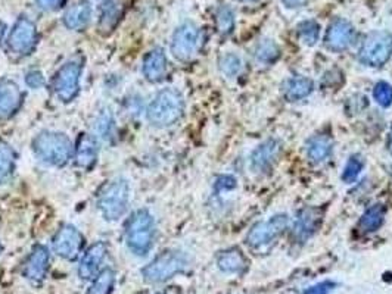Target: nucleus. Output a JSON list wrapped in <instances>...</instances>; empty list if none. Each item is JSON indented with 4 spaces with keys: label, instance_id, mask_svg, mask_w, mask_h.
<instances>
[{
    "label": "nucleus",
    "instance_id": "nucleus-1",
    "mask_svg": "<svg viewBox=\"0 0 392 294\" xmlns=\"http://www.w3.org/2000/svg\"><path fill=\"white\" fill-rule=\"evenodd\" d=\"M184 112V99L176 88H164L149 103L147 116L151 125L165 128L176 124Z\"/></svg>",
    "mask_w": 392,
    "mask_h": 294
},
{
    "label": "nucleus",
    "instance_id": "nucleus-2",
    "mask_svg": "<svg viewBox=\"0 0 392 294\" xmlns=\"http://www.w3.org/2000/svg\"><path fill=\"white\" fill-rule=\"evenodd\" d=\"M33 152L43 164L62 167L71 159L74 147L64 132L41 131L33 140Z\"/></svg>",
    "mask_w": 392,
    "mask_h": 294
},
{
    "label": "nucleus",
    "instance_id": "nucleus-3",
    "mask_svg": "<svg viewBox=\"0 0 392 294\" xmlns=\"http://www.w3.org/2000/svg\"><path fill=\"white\" fill-rule=\"evenodd\" d=\"M155 220L147 211H136L126 225V243L136 256H147L155 243Z\"/></svg>",
    "mask_w": 392,
    "mask_h": 294
},
{
    "label": "nucleus",
    "instance_id": "nucleus-4",
    "mask_svg": "<svg viewBox=\"0 0 392 294\" xmlns=\"http://www.w3.org/2000/svg\"><path fill=\"white\" fill-rule=\"evenodd\" d=\"M189 268V258L180 250H167L158 255L149 265L143 268V279L149 284H161L168 281Z\"/></svg>",
    "mask_w": 392,
    "mask_h": 294
},
{
    "label": "nucleus",
    "instance_id": "nucleus-5",
    "mask_svg": "<svg viewBox=\"0 0 392 294\" xmlns=\"http://www.w3.org/2000/svg\"><path fill=\"white\" fill-rule=\"evenodd\" d=\"M130 184L126 178H115L109 181L97 197L99 211L107 220L120 219L128 206Z\"/></svg>",
    "mask_w": 392,
    "mask_h": 294
},
{
    "label": "nucleus",
    "instance_id": "nucleus-6",
    "mask_svg": "<svg viewBox=\"0 0 392 294\" xmlns=\"http://www.w3.org/2000/svg\"><path fill=\"white\" fill-rule=\"evenodd\" d=\"M392 56V33L376 29L363 40L358 50V61L370 68L384 66Z\"/></svg>",
    "mask_w": 392,
    "mask_h": 294
},
{
    "label": "nucleus",
    "instance_id": "nucleus-7",
    "mask_svg": "<svg viewBox=\"0 0 392 294\" xmlns=\"http://www.w3.org/2000/svg\"><path fill=\"white\" fill-rule=\"evenodd\" d=\"M288 225L289 218L285 214H278L267 220H261L246 234V244L254 250L264 248L278 240L285 230H288Z\"/></svg>",
    "mask_w": 392,
    "mask_h": 294
},
{
    "label": "nucleus",
    "instance_id": "nucleus-8",
    "mask_svg": "<svg viewBox=\"0 0 392 294\" xmlns=\"http://www.w3.org/2000/svg\"><path fill=\"white\" fill-rule=\"evenodd\" d=\"M202 34L194 22L182 24L173 34L171 53L177 61L187 62L196 56L201 49Z\"/></svg>",
    "mask_w": 392,
    "mask_h": 294
},
{
    "label": "nucleus",
    "instance_id": "nucleus-9",
    "mask_svg": "<svg viewBox=\"0 0 392 294\" xmlns=\"http://www.w3.org/2000/svg\"><path fill=\"white\" fill-rule=\"evenodd\" d=\"M81 72L83 65L77 59L68 61L60 68L53 78V92L58 99L62 102H71L77 97L80 92Z\"/></svg>",
    "mask_w": 392,
    "mask_h": 294
},
{
    "label": "nucleus",
    "instance_id": "nucleus-10",
    "mask_svg": "<svg viewBox=\"0 0 392 294\" xmlns=\"http://www.w3.org/2000/svg\"><path fill=\"white\" fill-rule=\"evenodd\" d=\"M37 44V28L33 21L22 17L11 29L8 37V48L12 53L25 56L30 55Z\"/></svg>",
    "mask_w": 392,
    "mask_h": 294
},
{
    "label": "nucleus",
    "instance_id": "nucleus-11",
    "mask_svg": "<svg viewBox=\"0 0 392 294\" xmlns=\"http://www.w3.org/2000/svg\"><path fill=\"white\" fill-rule=\"evenodd\" d=\"M356 41V28L354 25L344 18L333 20L325 36V44L330 52L341 53L350 49Z\"/></svg>",
    "mask_w": 392,
    "mask_h": 294
},
{
    "label": "nucleus",
    "instance_id": "nucleus-12",
    "mask_svg": "<svg viewBox=\"0 0 392 294\" xmlns=\"http://www.w3.org/2000/svg\"><path fill=\"white\" fill-rule=\"evenodd\" d=\"M84 244L81 232L74 225H64L53 237V250L65 260H76Z\"/></svg>",
    "mask_w": 392,
    "mask_h": 294
},
{
    "label": "nucleus",
    "instance_id": "nucleus-13",
    "mask_svg": "<svg viewBox=\"0 0 392 294\" xmlns=\"http://www.w3.org/2000/svg\"><path fill=\"white\" fill-rule=\"evenodd\" d=\"M282 153V144L279 140L269 139L261 143L250 156V167L257 174H266L271 171Z\"/></svg>",
    "mask_w": 392,
    "mask_h": 294
},
{
    "label": "nucleus",
    "instance_id": "nucleus-14",
    "mask_svg": "<svg viewBox=\"0 0 392 294\" xmlns=\"http://www.w3.org/2000/svg\"><path fill=\"white\" fill-rule=\"evenodd\" d=\"M50 262V253L46 246L37 244L33 247L32 253L28 255L22 263V276L32 283H40L45 279Z\"/></svg>",
    "mask_w": 392,
    "mask_h": 294
},
{
    "label": "nucleus",
    "instance_id": "nucleus-15",
    "mask_svg": "<svg viewBox=\"0 0 392 294\" xmlns=\"http://www.w3.org/2000/svg\"><path fill=\"white\" fill-rule=\"evenodd\" d=\"M107 253L108 246L105 241H96L93 246H90L80 260L79 276L81 279H95L99 275L100 268H102L104 260L107 259Z\"/></svg>",
    "mask_w": 392,
    "mask_h": 294
},
{
    "label": "nucleus",
    "instance_id": "nucleus-16",
    "mask_svg": "<svg viewBox=\"0 0 392 294\" xmlns=\"http://www.w3.org/2000/svg\"><path fill=\"white\" fill-rule=\"evenodd\" d=\"M22 92L17 83L0 78V118H9L22 105Z\"/></svg>",
    "mask_w": 392,
    "mask_h": 294
},
{
    "label": "nucleus",
    "instance_id": "nucleus-17",
    "mask_svg": "<svg viewBox=\"0 0 392 294\" xmlns=\"http://www.w3.org/2000/svg\"><path fill=\"white\" fill-rule=\"evenodd\" d=\"M167 68H168V62L163 49L155 48L149 50L147 56L143 57V64H142L143 77L151 83L161 81L165 77Z\"/></svg>",
    "mask_w": 392,
    "mask_h": 294
},
{
    "label": "nucleus",
    "instance_id": "nucleus-18",
    "mask_svg": "<svg viewBox=\"0 0 392 294\" xmlns=\"http://www.w3.org/2000/svg\"><path fill=\"white\" fill-rule=\"evenodd\" d=\"M320 225V215L316 209L306 208L297 214L294 223V237L297 241H307Z\"/></svg>",
    "mask_w": 392,
    "mask_h": 294
},
{
    "label": "nucleus",
    "instance_id": "nucleus-19",
    "mask_svg": "<svg viewBox=\"0 0 392 294\" xmlns=\"http://www.w3.org/2000/svg\"><path fill=\"white\" fill-rule=\"evenodd\" d=\"M92 20V6L87 0H79L74 5H71L65 15H64V24L67 28L80 31L89 25Z\"/></svg>",
    "mask_w": 392,
    "mask_h": 294
},
{
    "label": "nucleus",
    "instance_id": "nucleus-20",
    "mask_svg": "<svg viewBox=\"0 0 392 294\" xmlns=\"http://www.w3.org/2000/svg\"><path fill=\"white\" fill-rule=\"evenodd\" d=\"M217 267L224 274H243L248 270V260L238 247H231L217 256Z\"/></svg>",
    "mask_w": 392,
    "mask_h": 294
},
{
    "label": "nucleus",
    "instance_id": "nucleus-21",
    "mask_svg": "<svg viewBox=\"0 0 392 294\" xmlns=\"http://www.w3.org/2000/svg\"><path fill=\"white\" fill-rule=\"evenodd\" d=\"M99 144L96 137L83 134L76 147V164L83 169H90L97 159Z\"/></svg>",
    "mask_w": 392,
    "mask_h": 294
},
{
    "label": "nucleus",
    "instance_id": "nucleus-22",
    "mask_svg": "<svg viewBox=\"0 0 392 294\" xmlns=\"http://www.w3.org/2000/svg\"><path fill=\"white\" fill-rule=\"evenodd\" d=\"M306 153L313 164H323L333 153V141L329 136L316 134L309 139L306 144Z\"/></svg>",
    "mask_w": 392,
    "mask_h": 294
},
{
    "label": "nucleus",
    "instance_id": "nucleus-23",
    "mask_svg": "<svg viewBox=\"0 0 392 294\" xmlns=\"http://www.w3.org/2000/svg\"><path fill=\"white\" fill-rule=\"evenodd\" d=\"M314 90L313 80L307 77H290L283 83L282 92L288 102H298L309 97Z\"/></svg>",
    "mask_w": 392,
    "mask_h": 294
},
{
    "label": "nucleus",
    "instance_id": "nucleus-24",
    "mask_svg": "<svg viewBox=\"0 0 392 294\" xmlns=\"http://www.w3.org/2000/svg\"><path fill=\"white\" fill-rule=\"evenodd\" d=\"M123 15V5L119 0H107L100 8L99 17V31L102 34H109L117 27Z\"/></svg>",
    "mask_w": 392,
    "mask_h": 294
},
{
    "label": "nucleus",
    "instance_id": "nucleus-25",
    "mask_svg": "<svg viewBox=\"0 0 392 294\" xmlns=\"http://www.w3.org/2000/svg\"><path fill=\"white\" fill-rule=\"evenodd\" d=\"M385 215H386L385 206L381 203H376V204L370 206V208L366 209V212L361 215L358 228L363 232H374L384 225Z\"/></svg>",
    "mask_w": 392,
    "mask_h": 294
},
{
    "label": "nucleus",
    "instance_id": "nucleus-26",
    "mask_svg": "<svg viewBox=\"0 0 392 294\" xmlns=\"http://www.w3.org/2000/svg\"><path fill=\"white\" fill-rule=\"evenodd\" d=\"M17 155L12 146L0 139V187L5 186L13 174Z\"/></svg>",
    "mask_w": 392,
    "mask_h": 294
},
{
    "label": "nucleus",
    "instance_id": "nucleus-27",
    "mask_svg": "<svg viewBox=\"0 0 392 294\" xmlns=\"http://www.w3.org/2000/svg\"><path fill=\"white\" fill-rule=\"evenodd\" d=\"M281 48L279 44L271 38H264L261 40L257 48L254 50V56L257 59V62L261 65H273L278 62V59L281 57Z\"/></svg>",
    "mask_w": 392,
    "mask_h": 294
},
{
    "label": "nucleus",
    "instance_id": "nucleus-28",
    "mask_svg": "<svg viewBox=\"0 0 392 294\" xmlns=\"http://www.w3.org/2000/svg\"><path fill=\"white\" fill-rule=\"evenodd\" d=\"M115 286V272L109 268H105L99 272V275L92 279L90 287L87 288L86 294H111Z\"/></svg>",
    "mask_w": 392,
    "mask_h": 294
},
{
    "label": "nucleus",
    "instance_id": "nucleus-29",
    "mask_svg": "<svg viewBox=\"0 0 392 294\" xmlns=\"http://www.w3.org/2000/svg\"><path fill=\"white\" fill-rule=\"evenodd\" d=\"M365 165H366V160L365 158H363L361 155H351L350 159L346 160V164L344 167V171H342V175H341V178L344 183L346 184H353L357 181V178L360 176L361 171L365 169Z\"/></svg>",
    "mask_w": 392,
    "mask_h": 294
},
{
    "label": "nucleus",
    "instance_id": "nucleus-30",
    "mask_svg": "<svg viewBox=\"0 0 392 294\" xmlns=\"http://www.w3.org/2000/svg\"><path fill=\"white\" fill-rule=\"evenodd\" d=\"M297 33L298 37L304 41V44H307V46H314V44L318 41V38H320V25L313 20L302 21L297 27Z\"/></svg>",
    "mask_w": 392,
    "mask_h": 294
},
{
    "label": "nucleus",
    "instance_id": "nucleus-31",
    "mask_svg": "<svg viewBox=\"0 0 392 294\" xmlns=\"http://www.w3.org/2000/svg\"><path fill=\"white\" fill-rule=\"evenodd\" d=\"M215 24L219 33L223 36H229L235 28V13L229 6L223 5L215 12Z\"/></svg>",
    "mask_w": 392,
    "mask_h": 294
},
{
    "label": "nucleus",
    "instance_id": "nucleus-32",
    "mask_svg": "<svg viewBox=\"0 0 392 294\" xmlns=\"http://www.w3.org/2000/svg\"><path fill=\"white\" fill-rule=\"evenodd\" d=\"M219 66L227 78H235L242 71V59L235 53H226L220 57Z\"/></svg>",
    "mask_w": 392,
    "mask_h": 294
},
{
    "label": "nucleus",
    "instance_id": "nucleus-33",
    "mask_svg": "<svg viewBox=\"0 0 392 294\" xmlns=\"http://www.w3.org/2000/svg\"><path fill=\"white\" fill-rule=\"evenodd\" d=\"M114 116L109 109H105L100 112L96 120V132L102 139H109L112 137L114 132Z\"/></svg>",
    "mask_w": 392,
    "mask_h": 294
},
{
    "label": "nucleus",
    "instance_id": "nucleus-34",
    "mask_svg": "<svg viewBox=\"0 0 392 294\" xmlns=\"http://www.w3.org/2000/svg\"><path fill=\"white\" fill-rule=\"evenodd\" d=\"M373 99L382 108H389L392 105V85L386 81L376 83L373 88Z\"/></svg>",
    "mask_w": 392,
    "mask_h": 294
},
{
    "label": "nucleus",
    "instance_id": "nucleus-35",
    "mask_svg": "<svg viewBox=\"0 0 392 294\" xmlns=\"http://www.w3.org/2000/svg\"><path fill=\"white\" fill-rule=\"evenodd\" d=\"M337 284L332 281H323L320 284H316L313 287H310L304 294H330L333 290H335Z\"/></svg>",
    "mask_w": 392,
    "mask_h": 294
},
{
    "label": "nucleus",
    "instance_id": "nucleus-36",
    "mask_svg": "<svg viewBox=\"0 0 392 294\" xmlns=\"http://www.w3.org/2000/svg\"><path fill=\"white\" fill-rule=\"evenodd\" d=\"M235 187H236V180L234 178V176H230V175L220 176V178L217 180V183H215L217 193H220V191H224V190H231V188H235Z\"/></svg>",
    "mask_w": 392,
    "mask_h": 294
},
{
    "label": "nucleus",
    "instance_id": "nucleus-37",
    "mask_svg": "<svg viewBox=\"0 0 392 294\" xmlns=\"http://www.w3.org/2000/svg\"><path fill=\"white\" fill-rule=\"evenodd\" d=\"M25 83H27L28 85H30L32 88H39V87L43 85V83H45V78H43L41 72H39V71H32V72H28V74H27Z\"/></svg>",
    "mask_w": 392,
    "mask_h": 294
},
{
    "label": "nucleus",
    "instance_id": "nucleus-38",
    "mask_svg": "<svg viewBox=\"0 0 392 294\" xmlns=\"http://www.w3.org/2000/svg\"><path fill=\"white\" fill-rule=\"evenodd\" d=\"M64 0H37V5L45 10H53L62 5Z\"/></svg>",
    "mask_w": 392,
    "mask_h": 294
},
{
    "label": "nucleus",
    "instance_id": "nucleus-39",
    "mask_svg": "<svg viewBox=\"0 0 392 294\" xmlns=\"http://www.w3.org/2000/svg\"><path fill=\"white\" fill-rule=\"evenodd\" d=\"M282 2L289 9H298V8L306 6L309 0H282Z\"/></svg>",
    "mask_w": 392,
    "mask_h": 294
},
{
    "label": "nucleus",
    "instance_id": "nucleus-40",
    "mask_svg": "<svg viewBox=\"0 0 392 294\" xmlns=\"http://www.w3.org/2000/svg\"><path fill=\"white\" fill-rule=\"evenodd\" d=\"M388 152L392 155V125H391V130H389V136H388Z\"/></svg>",
    "mask_w": 392,
    "mask_h": 294
},
{
    "label": "nucleus",
    "instance_id": "nucleus-41",
    "mask_svg": "<svg viewBox=\"0 0 392 294\" xmlns=\"http://www.w3.org/2000/svg\"><path fill=\"white\" fill-rule=\"evenodd\" d=\"M6 33V25L4 22H0V41L4 40V36Z\"/></svg>",
    "mask_w": 392,
    "mask_h": 294
},
{
    "label": "nucleus",
    "instance_id": "nucleus-42",
    "mask_svg": "<svg viewBox=\"0 0 392 294\" xmlns=\"http://www.w3.org/2000/svg\"><path fill=\"white\" fill-rule=\"evenodd\" d=\"M242 2H255V0H242Z\"/></svg>",
    "mask_w": 392,
    "mask_h": 294
},
{
    "label": "nucleus",
    "instance_id": "nucleus-43",
    "mask_svg": "<svg viewBox=\"0 0 392 294\" xmlns=\"http://www.w3.org/2000/svg\"><path fill=\"white\" fill-rule=\"evenodd\" d=\"M0 253H2V244H0Z\"/></svg>",
    "mask_w": 392,
    "mask_h": 294
},
{
    "label": "nucleus",
    "instance_id": "nucleus-44",
    "mask_svg": "<svg viewBox=\"0 0 392 294\" xmlns=\"http://www.w3.org/2000/svg\"><path fill=\"white\" fill-rule=\"evenodd\" d=\"M158 294H164V293H158Z\"/></svg>",
    "mask_w": 392,
    "mask_h": 294
}]
</instances>
